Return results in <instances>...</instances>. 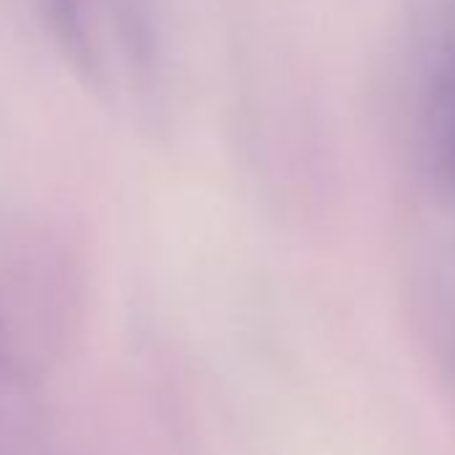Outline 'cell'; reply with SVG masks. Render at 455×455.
Returning <instances> with one entry per match:
<instances>
[{
    "instance_id": "1",
    "label": "cell",
    "mask_w": 455,
    "mask_h": 455,
    "mask_svg": "<svg viewBox=\"0 0 455 455\" xmlns=\"http://www.w3.org/2000/svg\"><path fill=\"white\" fill-rule=\"evenodd\" d=\"M423 150L434 182L455 193V25L434 46L420 92Z\"/></svg>"
}]
</instances>
